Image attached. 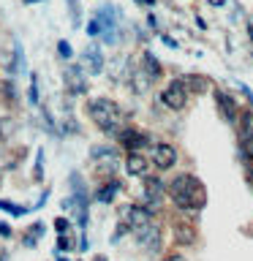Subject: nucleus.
<instances>
[{
	"label": "nucleus",
	"instance_id": "obj_1",
	"mask_svg": "<svg viewBox=\"0 0 253 261\" xmlns=\"http://www.w3.org/2000/svg\"><path fill=\"white\" fill-rule=\"evenodd\" d=\"M169 199L174 201L177 210L183 212H199L207 207V188L199 177L193 174H177L166 188Z\"/></svg>",
	"mask_w": 253,
	"mask_h": 261
},
{
	"label": "nucleus",
	"instance_id": "obj_2",
	"mask_svg": "<svg viewBox=\"0 0 253 261\" xmlns=\"http://www.w3.org/2000/svg\"><path fill=\"white\" fill-rule=\"evenodd\" d=\"M87 112L104 134H120L122 114H120V106L114 101H109V98H93V101L87 103Z\"/></svg>",
	"mask_w": 253,
	"mask_h": 261
},
{
	"label": "nucleus",
	"instance_id": "obj_3",
	"mask_svg": "<svg viewBox=\"0 0 253 261\" xmlns=\"http://www.w3.org/2000/svg\"><path fill=\"white\" fill-rule=\"evenodd\" d=\"M161 103L163 106H169V109H185V103H188V85H185V79H174V82H169L166 90L161 93Z\"/></svg>",
	"mask_w": 253,
	"mask_h": 261
},
{
	"label": "nucleus",
	"instance_id": "obj_4",
	"mask_svg": "<svg viewBox=\"0 0 253 261\" xmlns=\"http://www.w3.org/2000/svg\"><path fill=\"white\" fill-rule=\"evenodd\" d=\"M120 218H122V226L131 228V231H139V228H144L147 223H153L150 210L142 207V204H128V207H122Z\"/></svg>",
	"mask_w": 253,
	"mask_h": 261
},
{
	"label": "nucleus",
	"instance_id": "obj_5",
	"mask_svg": "<svg viewBox=\"0 0 253 261\" xmlns=\"http://www.w3.org/2000/svg\"><path fill=\"white\" fill-rule=\"evenodd\" d=\"M95 22H98V30H101V36L106 38V44H114L117 41V19H114V8L112 6H104L101 11L95 14Z\"/></svg>",
	"mask_w": 253,
	"mask_h": 261
},
{
	"label": "nucleus",
	"instance_id": "obj_6",
	"mask_svg": "<svg viewBox=\"0 0 253 261\" xmlns=\"http://www.w3.org/2000/svg\"><path fill=\"white\" fill-rule=\"evenodd\" d=\"M63 82H65V90L73 95L87 93V79H85V68H82V65H68L63 73Z\"/></svg>",
	"mask_w": 253,
	"mask_h": 261
},
{
	"label": "nucleus",
	"instance_id": "obj_7",
	"mask_svg": "<svg viewBox=\"0 0 253 261\" xmlns=\"http://www.w3.org/2000/svg\"><path fill=\"white\" fill-rule=\"evenodd\" d=\"M150 155H153V163H155V166H158L161 171H166V169H171V166L177 163V150H174L171 144H166V142L153 144Z\"/></svg>",
	"mask_w": 253,
	"mask_h": 261
},
{
	"label": "nucleus",
	"instance_id": "obj_8",
	"mask_svg": "<svg viewBox=\"0 0 253 261\" xmlns=\"http://www.w3.org/2000/svg\"><path fill=\"white\" fill-rule=\"evenodd\" d=\"M142 182H144L142 199H144V204H147V210H158L161 201H163V182H161L158 177H144Z\"/></svg>",
	"mask_w": 253,
	"mask_h": 261
},
{
	"label": "nucleus",
	"instance_id": "obj_9",
	"mask_svg": "<svg viewBox=\"0 0 253 261\" xmlns=\"http://www.w3.org/2000/svg\"><path fill=\"white\" fill-rule=\"evenodd\" d=\"M120 142L125 144V150H131V152H142L144 147L150 144V139H147V134H142V130L125 128V130H120Z\"/></svg>",
	"mask_w": 253,
	"mask_h": 261
},
{
	"label": "nucleus",
	"instance_id": "obj_10",
	"mask_svg": "<svg viewBox=\"0 0 253 261\" xmlns=\"http://www.w3.org/2000/svg\"><path fill=\"white\" fill-rule=\"evenodd\" d=\"M136 234V242L142 245L144 250H158V245H161V231H158V226H153V223H147L144 228H139Z\"/></svg>",
	"mask_w": 253,
	"mask_h": 261
},
{
	"label": "nucleus",
	"instance_id": "obj_11",
	"mask_svg": "<svg viewBox=\"0 0 253 261\" xmlns=\"http://www.w3.org/2000/svg\"><path fill=\"white\" fill-rule=\"evenodd\" d=\"M82 60H85V68H87L90 73H101V71H104V55H101V49H98L95 44L85 49Z\"/></svg>",
	"mask_w": 253,
	"mask_h": 261
},
{
	"label": "nucleus",
	"instance_id": "obj_12",
	"mask_svg": "<svg viewBox=\"0 0 253 261\" xmlns=\"http://www.w3.org/2000/svg\"><path fill=\"white\" fill-rule=\"evenodd\" d=\"M125 169H128V174H134V177H144V171H147V158H144L142 152H128Z\"/></svg>",
	"mask_w": 253,
	"mask_h": 261
},
{
	"label": "nucleus",
	"instance_id": "obj_13",
	"mask_svg": "<svg viewBox=\"0 0 253 261\" xmlns=\"http://www.w3.org/2000/svg\"><path fill=\"white\" fill-rule=\"evenodd\" d=\"M215 98H218V106H220V114L229 120V122H237V106H234V101L229 98L223 90H215Z\"/></svg>",
	"mask_w": 253,
	"mask_h": 261
},
{
	"label": "nucleus",
	"instance_id": "obj_14",
	"mask_svg": "<svg viewBox=\"0 0 253 261\" xmlns=\"http://www.w3.org/2000/svg\"><path fill=\"white\" fill-rule=\"evenodd\" d=\"M242 142H253V112H245L242 114V122H240V144Z\"/></svg>",
	"mask_w": 253,
	"mask_h": 261
},
{
	"label": "nucleus",
	"instance_id": "obj_15",
	"mask_svg": "<svg viewBox=\"0 0 253 261\" xmlns=\"http://www.w3.org/2000/svg\"><path fill=\"white\" fill-rule=\"evenodd\" d=\"M117 191H120V182H114V179H112V182H109V185H104V188H101V191H98V193H95V199L106 204V201H112V199H114V196H117Z\"/></svg>",
	"mask_w": 253,
	"mask_h": 261
},
{
	"label": "nucleus",
	"instance_id": "obj_16",
	"mask_svg": "<svg viewBox=\"0 0 253 261\" xmlns=\"http://www.w3.org/2000/svg\"><path fill=\"white\" fill-rule=\"evenodd\" d=\"M14 130H16V120L14 117H0V142L11 139Z\"/></svg>",
	"mask_w": 253,
	"mask_h": 261
},
{
	"label": "nucleus",
	"instance_id": "obj_17",
	"mask_svg": "<svg viewBox=\"0 0 253 261\" xmlns=\"http://www.w3.org/2000/svg\"><path fill=\"white\" fill-rule=\"evenodd\" d=\"M0 210H6V212H11V215H24V207H16V204H11V201H0Z\"/></svg>",
	"mask_w": 253,
	"mask_h": 261
},
{
	"label": "nucleus",
	"instance_id": "obj_18",
	"mask_svg": "<svg viewBox=\"0 0 253 261\" xmlns=\"http://www.w3.org/2000/svg\"><path fill=\"white\" fill-rule=\"evenodd\" d=\"M57 52H60V55L65 57V60H68V57H71V46L65 44V41H60V44H57Z\"/></svg>",
	"mask_w": 253,
	"mask_h": 261
},
{
	"label": "nucleus",
	"instance_id": "obj_19",
	"mask_svg": "<svg viewBox=\"0 0 253 261\" xmlns=\"http://www.w3.org/2000/svg\"><path fill=\"white\" fill-rule=\"evenodd\" d=\"M55 228H57V231H68V220L57 218V220H55Z\"/></svg>",
	"mask_w": 253,
	"mask_h": 261
},
{
	"label": "nucleus",
	"instance_id": "obj_20",
	"mask_svg": "<svg viewBox=\"0 0 253 261\" xmlns=\"http://www.w3.org/2000/svg\"><path fill=\"white\" fill-rule=\"evenodd\" d=\"M0 234H11V228H8V223H0Z\"/></svg>",
	"mask_w": 253,
	"mask_h": 261
},
{
	"label": "nucleus",
	"instance_id": "obj_21",
	"mask_svg": "<svg viewBox=\"0 0 253 261\" xmlns=\"http://www.w3.org/2000/svg\"><path fill=\"white\" fill-rule=\"evenodd\" d=\"M248 36H250V44H253V19L248 22Z\"/></svg>",
	"mask_w": 253,
	"mask_h": 261
},
{
	"label": "nucleus",
	"instance_id": "obj_22",
	"mask_svg": "<svg viewBox=\"0 0 253 261\" xmlns=\"http://www.w3.org/2000/svg\"><path fill=\"white\" fill-rule=\"evenodd\" d=\"M163 261H185L183 256H169V258H163Z\"/></svg>",
	"mask_w": 253,
	"mask_h": 261
},
{
	"label": "nucleus",
	"instance_id": "obj_23",
	"mask_svg": "<svg viewBox=\"0 0 253 261\" xmlns=\"http://www.w3.org/2000/svg\"><path fill=\"white\" fill-rule=\"evenodd\" d=\"M28 3H38V0H28Z\"/></svg>",
	"mask_w": 253,
	"mask_h": 261
}]
</instances>
